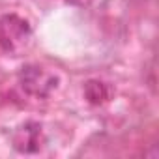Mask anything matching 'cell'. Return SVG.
I'll return each instance as SVG.
<instances>
[{"label":"cell","mask_w":159,"mask_h":159,"mask_svg":"<svg viewBox=\"0 0 159 159\" xmlns=\"http://www.w3.org/2000/svg\"><path fill=\"white\" fill-rule=\"evenodd\" d=\"M32 39V28L26 19L8 13L0 17V47L10 54L23 52Z\"/></svg>","instance_id":"1"},{"label":"cell","mask_w":159,"mask_h":159,"mask_svg":"<svg viewBox=\"0 0 159 159\" xmlns=\"http://www.w3.org/2000/svg\"><path fill=\"white\" fill-rule=\"evenodd\" d=\"M19 83L23 90L34 98H49L60 84L58 75L47 71L45 67H39L36 64L23 66L19 71Z\"/></svg>","instance_id":"2"},{"label":"cell","mask_w":159,"mask_h":159,"mask_svg":"<svg viewBox=\"0 0 159 159\" xmlns=\"http://www.w3.org/2000/svg\"><path fill=\"white\" fill-rule=\"evenodd\" d=\"M13 148L21 153H38L43 148V129L38 122H26L13 133Z\"/></svg>","instance_id":"3"},{"label":"cell","mask_w":159,"mask_h":159,"mask_svg":"<svg viewBox=\"0 0 159 159\" xmlns=\"http://www.w3.org/2000/svg\"><path fill=\"white\" fill-rule=\"evenodd\" d=\"M86 98H88L90 103H101L107 98V92H105L103 83H98V81L86 83Z\"/></svg>","instance_id":"4"}]
</instances>
